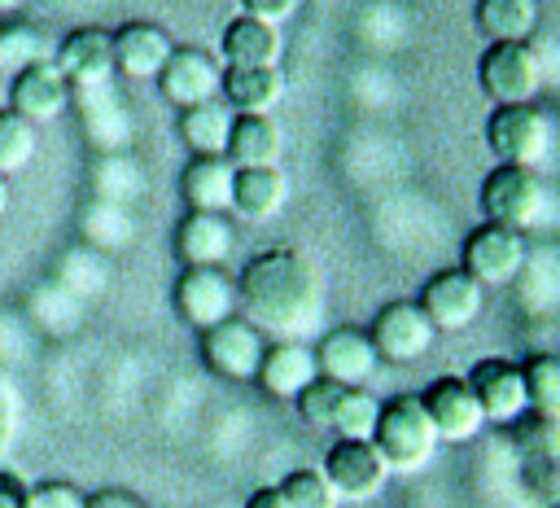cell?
<instances>
[{"label":"cell","mask_w":560,"mask_h":508,"mask_svg":"<svg viewBox=\"0 0 560 508\" xmlns=\"http://www.w3.org/2000/svg\"><path fill=\"white\" fill-rule=\"evenodd\" d=\"M236 298L245 320L271 342H306L324 320V276L298 245L258 250L236 276Z\"/></svg>","instance_id":"1"},{"label":"cell","mask_w":560,"mask_h":508,"mask_svg":"<svg viewBox=\"0 0 560 508\" xmlns=\"http://www.w3.org/2000/svg\"><path fill=\"white\" fill-rule=\"evenodd\" d=\"M459 267L481 285V289H508L521 267H525V232L503 228V223H477L464 236L459 250Z\"/></svg>","instance_id":"5"},{"label":"cell","mask_w":560,"mask_h":508,"mask_svg":"<svg viewBox=\"0 0 560 508\" xmlns=\"http://www.w3.org/2000/svg\"><path fill=\"white\" fill-rule=\"evenodd\" d=\"M219 101L232 114H271L284 101V70L280 66H223Z\"/></svg>","instance_id":"22"},{"label":"cell","mask_w":560,"mask_h":508,"mask_svg":"<svg viewBox=\"0 0 560 508\" xmlns=\"http://www.w3.org/2000/svg\"><path fill=\"white\" fill-rule=\"evenodd\" d=\"M83 508H144V499L131 495V490H122V486H101V490L88 495Z\"/></svg>","instance_id":"38"},{"label":"cell","mask_w":560,"mask_h":508,"mask_svg":"<svg viewBox=\"0 0 560 508\" xmlns=\"http://www.w3.org/2000/svg\"><path fill=\"white\" fill-rule=\"evenodd\" d=\"M551 508H560V499H556V504H551Z\"/></svg>","instance_id":"44"},{"label":"cell","mask_w":560,"mask_h":508,"mask_svg":"<svg viewBox=\"0 0 560 508\" xmlns=\"http://www.w3.org/2000/svg\"><path fill=\"white\" fill-rule=\"evenodd\" d=\"M175 315L192 328L206 333L232 315H241V298H236V276H228V267H184L175 280Z\"/></svg>","instance_id":"4"},{"label":"cell","mask_w":560,"mask_h":508,"mask_svg":"<svg viewBox=\"0 0 560 508\" xmlns=\"http://www.w3.org/2000/svg\"><path fill=\"white\" fill-rule=\"evenodd\" d=\"M158 92L162 101H171L175 109H192L206 101H219L223 92V61L201 48V44H175V53L166 57V66L158 70Z\"/></svg>","instance_id":"9"},{"label":"cell","mask_w":560,"mask_h":508,"mask_svg":"<svg viewBox=\"0 0 560 508\" xmlns=\"http://www.w3.org/2000/svg\"><path fill=\"white\" fill-rule=\"evenodd\" d=\"M416 302L424 307V315L433 320L438 333H464V328H472L481 320L486 289L464 267H442V272H433L424 280V289H420Z\"/></svg>","instance_id":"12"},{"label":"cell","mask_w":560,"mask_h":508,"mask_svg":"<svg viewBox=\"0 0 560 508\" xmlns=\"http://www.w3.org/2000/svg\"><path fill=\"white\" fill-rule=\"evenodd\" d=\"M35 149H39V127L31 123V118H22L18 109H0V175H18V171H26L31 166V158H35Z\"/></svg>","instance_id":"30"},{"label":"cell","mask_w":560,"mask_h":508,"mask_svg":"<svg viewBox=\"0 0 560 508\" xmlns=\"http://www.w3.org/2000/svg\"><path fill=\"white\" fill-rule=\"evenodd\" d=\"M57 44L44 35V26L35 22H4L0 26V74H22L39 61H52Z\"/></svg>","instance_id":"29"},{"label":"cell","mask_w":560,"mask_h":508,"mask_svg":"<svg viewBox=\"0 0 560 508\" xmlns=\"http://www.w3.org/2000/svg\"><path fill=\"white\" fill-rule=\"evenodd\" d=\"M472 18L490 44H529L538 31V0H477Z\"/></svg>","instance_id":"27"},{"label":"cell","mask_w":560,"mask_h":508,"mask_svg":"<svg viewBox=\"0 0 560 508\" xmlns=\"http://www.w3.org/2000/svg\"><path fill=\"white\" fill-rule=\"evenodd\" d=\"M276 486H280V495H284L289 508H337V504H341L337 490L328 486V477H324L319 469H311V464L289 469Z\"/></svg>","instance_id":"33"},{"label":"cell","mask_w":560,"mask_h":508,"mask_svg":"<svg viewBox=\"0 0 560 508\" xmlns=\"http://www.w3.org/2000/svg\"><path fill=\"white\" fill-rule=\"evenodd\" d=\"M346 385L328 381V377H315L293 403H298V416L311 425V429H332V416H337V403H341Z\"/></svg>","instance_id":"35"},{"label":"cell","mask_w":560,"mask_h":508,"mask_svg":"<svg viewBox=\"0 0 560 508\" xmlns=\"http://www.w3.org/2000/svg\"><path fill=\"white\" fill-rule=\"evenodd\" d=\"M477 201H481V210H486L490 223H503V228L525 232L529 223H538L547 193H542L538 171H529V166H503V162H499V166L481 180Z\"/></svg>","instance_id":"7"},{"label":"cell","mask_w":560,"mask_h":508,"mask_svg":"<svg viewBox=\"0 0 560 508\" xmlns=\"http://www.w3.org/2000/svg\"><path fill=\"white\" fill-rule=\"evenodd\" d=\"M284 158V127L271 114H236L228 136L232 166H280Z\"/></svg>","instance_id":"24"},{"label":"cell","mask_w":560,"mask_h":508,"mask_svg":"<svg viewBox=\"0 0 560 508\" xmlns=\"http://www.w3.org/2000/svg\"><path fill=\"white\" fill-rule=\"evenodd\" d=\"M219 61L223 66H276L280 61V31L271 22L236 13L219 31Z\"/></svg>","instance_id":"23"},{"label":"cell","mask_w":560,"mask_h":508,"mask_svg":"<svg viewBox=\"0 0 560 508\" xmlns=\"http://www.w3.org/2000/svg\"><path fill=\"white\" fill-rule=\"evenodd\" d=\"M245 508H289V504H284L280 486H258V490H249Z\"/></svg>","instance_id":"41"},{"label":"cell","mask_w":560,"mask_h":508,"mask_svg":"<svg viewBox=\"0 0 560 508\" xmlns=\"http://www.w3.org/2000/svg\"><path fill=\"white\" fill-rule=\"evenodd\" d=\"M368 337H372L381 363H420V359L433 350L438 328H433V320L424 315L420 302L398 298V302H385V307L372 315Z\"/></svg>","instance_id":"8"},{"label":"cell","mask_w":560,"mask_h":508,"mask_svg":"<svg viewBox=\"0 0 560 508\" xmlns=\"http://www.w3.org/2000/svg\"><path fill=\"white\" fill-rule=\"evenodd\" d=\"M232 180H236V166L228 162V153H192L188 166L179 171V197L188 210L228 215L232 210Z\"/></svg>","instance_id":"21"},{"label":"cell","mask_w":560,"mask_h":508,"mask_svg":"<svg viewBox=\"0 0 560 508\" xmlns=\"http://www.w3.org/2000/svg\"><path fill=\"white\" fill-rule=\"evenodd\" d=\"M376 416H381V399L368 390H346L332 416V438H372L376 434Z\"/></svg>","instance_id":"34"},{"label":"cell","mask_w":560,"mask_h":508,"mask_svg":"<svg viewBox=\"0 0 560 508\" xmlns=\"http://www.w3.org/2000/svg\"><path fill=\"white\" fill-rule=\"evenodd\" d=\"M477 83L494 105H529L542 88L534 44H486L477 57Z\"/></svg>","instance_id":"6"},{"label":"cell","mask_w":560,"mask_h":508,"mask_svg":"<svg viewBox=\"0 0 560 508\" xmlns=\"http://www.w3.org/2000/svg\"><path fill=\"white\" fill-rule=\"evenodd\" d=\"M468 390L486 416V425H512L529 412V394H525V372L516 359H503V355H486L468 368Z\"/></svg>","instance_id":"11"},{"label":"cell","mask_w":560,"mask_h":508,"mask_svg":"<svg viewBox=\"0 0 560 508\" xmlns=\"http://www.w3.org/2000/svg\"><path fill=\"white\" fill-rule=\"evenodd\" d=\"M232 118L236 114L223 101H206V105L179 109V140L188 145V153H228Z\"/></svg>","instance_id":"28"},{"label":"cell","mask_w":560,"mask_h":508,"mask_svg":"<svg viewBox=\"0 0 560 508\" xmlns=\"http://www.w3.org/2000/svg\"><path fill=\"white\" fill-rule=\"evenodd\" d=\"M315 363H319V377H328L346 390H368V381L381 368V355H376L368 328L341 324V328H328L315 342Z\"/></svg>","instance_id":"15"},{"label":"cell","mask_w":560,"mask_h":508,"mask_svg":"<svg viewBox=\"0 0 560 508\" xmlns=\"http://www.w3.org/2000/svg\"><path fill=\"white\" fill-rule=\"evenodd\" d=\"M88 495L74 486V482H35L26 486V508H83Z\"/></svg>","instance_id":"36"},{"label":"cell","mask_w":560,"mask_h":508,"mask_svg":"<svg viewBox=\"0 0 560 508\" xmlns=\"http://www.w3.org/2000/svg\"><path fill=\"white\" fill-rule=\"evenodd\" d=\"M13 425H18V399H13L9 381L0 377V451H4L9 438H13Z\"/></svg>","instance_id":"39"},{"label":"cell","mask_w":560,"mask_h":508,"mask_svg":"<svg viewBox=\"0 0 560 508\" xmlns=\"http://www.w3.org/2000/svg\"><path fill=\"white\" fill-rule=\"evenodd\" d=\"M109 35H114V70L122 79H136V83L158 79V70L175 53L171 31L162 22H149V18H131V22H122Z\"/></svg>","instance_id":"17"},{"label":"cell","mask_w":560,"mask_h":508,"mask_svg":"<svg viewBox=\"0 0 560 508\" xmlns=\"http://www.w3.org/2000/svg\"><path fill=\"white\" fill-rule=\"evenodd\" d=\"M289 201V180L280 166H236V180H232V210L241 219H276Z\"/></svg>","instance_id":"25"},{"label":"cell","mask_w":560,"mask_h":508,"mask_svg":"<svg viewBox=\"0 0 560 508\" xmlns=\"http://www.w3.org/2000/svg\"><path fill=\"white\" fill-rule=\"evenodd\" d=\"M525 372V394H529V412L542 416H560V355L556 350H538L521 363Z\"/></svg>","instance_id":"31"},{"label":"cell","mask_w":560,"mask_h":508,"mask_svg":"<svg viewBox=\"0 0 560 508\" xmlns=\"http://www.w3.org/2000/svg\"><path fill=\"white\" fill-rule=\"evenodd\" d=\"M486 145H490L494 162L538 171L542 158L551 153V123L534 101L529 105H494L486 118Z\"/></svg>","instance_id":"3"},{"label":"cell","mask_w":560,"mask_h":508,"mask_svg":"<svg viewBox=\"0 0 560 508\" xmlns=\"http://www.w3.org/2000/svg\"><path fill=\"white\" fill-rule=\"evenodd\" d=\"M420 403H424V416H429L438 442H468V438H477L486 429V416H481L468 381L455 377V372L433 377L420 390Z\"/></svg>","instance_id":"14"},{"label":"cell","mask_w":560,"mask_h":508,"mask_svg":"<svg viewBox=\"0 0 560 508\" xmlns=\"http://www.w3.org/2000/svg\"><path fill=\"white\" fill-rule=\"evenodd\" d=\"M315 377H319L315 346H306V342H267V350H262V363H258V377H254V381L262 385V394L293 403V399H298Z\"/></svg>","instance_id":"20"},{"label":"cell","mask_w":560,"mask_h":508,"mask_svg":"<svg viewBox=\"0 0 560 508\" xmlns=\"http://www.w3.org/2000/svg\"><path fill=\"white\" fill-rule=\"evenodd\" d=\"M381 460L389 464V473H416L433 460L438 451V434L424 416V403L420 394H394L381 403V416H376V434H372Z\"/></svg>","instance_id":"2"},{"label":"cell","mask_w":560,"mask_h":508,"mask_svg":"<svg viewBox=\"0 0 560 508\" xmlns=\"http://www.w3.org/2000/svg\"><path fill=\"white\" fill-rule=\"evenodd\" d=\"M319 473L328 477L337 499H350V504H363V499L381 495V486L389 482V464L381 460L372 438H332V447L324 451Z\"/></svg>","instance_id":"10"},{"label":"cell","mask_w":560,"mask_h":508,"mask_svg":"<svg viewBox=\"0 0 560 508\" xmlns=\"http://www.w3.org/2000/svg\"><path fill=\"white\" fill-rule=\"evenodd\" d=\"M18 4H26V0H0V13H9V9H18Z\"/></svg>","instance_id":"43"},{"label":"cell","mask_w":560,"mask_h":508,"mask_svg":"<svg viewBox=\"0 0 560 508\" xmlns=\"http://www.w3.org/2000/svg\"><path fill=\"white\" fill-rule=\"evenodd\" d=\"M70 105H79V114H83V131H88L101 149H118V145H127V136H131V118H127L122 101L114 96V83H105V88H74V101H70Z\"/></svg>","instance_id":"26"},{"label":"cell","mask_w":560,"mask_h":508,"mask_svg":"<svg viewBox=\"0 0 560 508\" xmlns=\"http://www.w3.org/2000/svg\"><path fill=\"white\" fill-rule=\"evenodd\" d=\"M236 4H241V13H249V18H258V22L280 26L284 18H293V13H298V4H302V0H236Z\"/></svg>","instance_id":"37"},{"label":"cell","mask_w":560,"mask_h":508,"mask_svg":"<svg viewBox=\"0 0 560 508\" xmlns=\"http://www.w3.org/2000/svg\"><path fill=\"white\" fill-rule=\"evenodd\" d=\"M70 101H74V88L57 70V61H39V66H31V70H22V74L9 79V109H18L22 118H31L35 127L61 118L70 109Z\"/></svg>","instance_id":"18"},{"label":"cell","mask_w":560,"mask_h":508,"mask_svg":"<svg viewBox=\"0 0 560 508\" xmlns=\"http://www.w3.org/2000/svg\"><path fill=\"white\" fill-rule=\"evenodd\" d=\"M236 245V228L228 215L188 210L175 228V254L184 267H223Z\"/></svg>","instance_id":"19"},{"label":"cell","mask_w":560,"mask_h":508,"mask_svg":"<svg viewBox=\"0 0 560 508\" xmlns=\"http://www.w3.org/2000/svg\"><path fill=\"white\" fill-rule=\"evenodd\" d=\"M0 508H26V482L18 473H0Z\"/></svg>","instance_id":"40"},{"label":"cell","mask_w":560,"mask_h":508,"mask_svg":"<svg viewBox=\"0 0 560 508\" xmlns=\"http://www.w3.org/2000/svg\"><path fill=\"white\" fill-rule=\"evenodd\" d=\"M516 451H525L534 464H547L560 455V416H542V412H525L521 420L508 425Z\"/></svg>","instance_id":"32"},{"label":"cell","mask_w":560,"mask_h":508,"mask_svg":"<svg viewBox=\"0 0 560 508\" xmlns=\"http://www.w3.org/2000/svg\"><path fill=\"white\" fill-rule=\"evenodd\" d=\"M9 206H13V184H9V175H0V223H4Z\"/></svg>","instance_id":"42"},{"label":"cell","mask_w":560,"mask_h":508,"mask_svg":"<svg viewBox=\"0 0 560 508\" xmlns=\"http://www.w3.org/2000/svg\"><path fill=\"white\" fill-rule=\"evenodd\" d=\"M57 70L70 79V88H105L114 83V35L105 26H74L57 39L52 53Z\"/></svg>","instance_id":"16"},{"label":"cell","mask_w":560,"mask_h":508,"mask_svg":"<svg viewBox=\"0 0 560 508\" xmlns=\"http://www.w3.org/2000/svg\"><path fill=\"white\" fill-rule=\"evenodd\" d=\"M262 350H267V337L245 315H232L201 333V363L223 381H254Z\"/></svg>","instance_id":"13"}]
</instances>
